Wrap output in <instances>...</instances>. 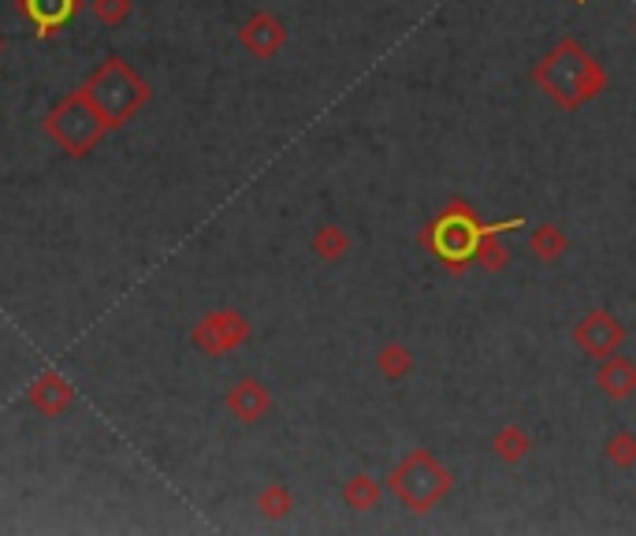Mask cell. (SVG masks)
<instances>
[{
  "label": "cell",
  "mask_w": 636,
  "mask_h": 536,
  "mask_svg": "<svg viewBox=\"0 0 636 536\" xmlns=\"http://www.w3.org/2000/svg\"><path fill=\"white\" fill-rule=\"evenodd\" d=\"M532 83L548 102L566 108V112H577V108H585L603 94L607 71L599 68V60L577 38H562L548 57L536 60Z\"/></svg>",
  "instance_id": "cell-1"
},
{
  "label": "cell",
  "mask_w": 636,
  "mask_h": 536,
  "mask_svg": "<svg viewBox=\"0 0 636 536\" xmlns=\"http://www.w3.org/2000/svg\"><path fill=\"white\" fill-rule=\"evenodd\" d=\"M451 485H454L451 469L424 448L406 454V458L398 462V466L391 469V477H387V492L395 496L410 514L435 511V507L447 499Z\"/></svg>",
  "instance_id": "cell-2"
},
{
  "label": "cell",
  "mask_w": 636,
  "mask_h": 536,
  "mask_svg": "<svg viewBox=\"0 0 636 536\" xmlns=\"http://www.w3.org/2000/svg\"><path fill=\"white\" fill-rule=\"evenodd\" d=\"M484 231L488 227L472 216V209L466 202H454L447 213L435 221L432 242H424V247H432L451 269H461L466 261H472V250H477V242Z\"/></svg>",
  "instance_id": "cell-3"
},
{
  "label": "cell",
  "mask_w": 636,
  "mask_h": 536,
  "mask_svg": "<svg viewBox=\"0 0 636 536\" xmlns=\"http://www.w3.org/2000/svg\"><path fill=\"white\" fill-rule=\"evenodd\" d=\"M625 340H629V332H625V324L617 321L611 310H588L574 324V347H580L588 358H596V361L617 354L625 347Z\"/></svg>",
  "instance_id": "cell-4"
},
{
  "label": "cell",
  "mask_w": 636,
  "mask_h": 536,
  "mask_svg": "<svg viewBox=\"0 0 636 536\" xmlns=\"http://www.w3.org/2000/svg\"><path fill=\"white\" fill-rule=\"evenodd\" d=\"M596 388H599V395H607L611 403L633 398L636 395V361L625 358L622 350L611 354V358H603L596 369Z\"/></svg>",
  "instance_id": "cell-5"
},
{
  "label": "cell",
  "mask_w": 636,
  "mask_h": 536,
  "mask_svg": "<svg viewBox=\"0 0 636 536\" xmlns=\"http://www.w3.org/2000/svg\"><path fill=\"white\" fill-rule=\"evenodd\" d=\"M492 451L503 466H521V462L532 454V436L521 421H506L503 429L492 436Z\"/></svg>",
  "instance_id": "cell-6"
},
{
  "label": "cell",
  "mask_w": 636,
  "mask_h": 536,
  "mask_svg": "<svg viewBox=\"0 0 636 536\" xmlns=\"http://www.w3.org/2000/svg\"><path fill=\"white\" fill-rule=\"evenodd\" d=\"M242 41H247L257 57H272V52L284 49L287 31H284V23H276L272 15H253L247 23V31H242Z\"/></svg>",
  "instance_id": "cell-7"
},
{
  "label": "cell",
  "mask_w": 636,
  "mask_h": 536,
  "mask_svg": "<svg viewBox=\"0 0 636 536\" xmlns=\"http://www.w3.org/2000/svg\"><path fill=\"white\" fill-rule=\"evenodd\" d=\"M384 492H387L384 480H376L372 474H353L347 485H343V503H347L350 511H376Z\"/></svg>",
  "instance_id": "cell-8"
},
{
  "label": "cell",
  "mask_w": 636,
  "mask_h": 536,
  "mask_svg": "<svg viewBox=\"0 0 636 536\" xmlns=\"http://www.w3.org/2000/svg\"><path fill=\"white\" fill-rule=\"evenodd\" d=\"M529 247L543 265H559V261L569 253V235L562 231L559 224H540V227H532Z\"/></svg>",
  "instance_id": "cell-9"
},
{
  "label": "cell",
  "mask_w": 636,
  "mask_h": 536,
  "mask_svg": "<svg viewBox=\"0 0 636 536\" xmlns=\"http://www.w3.org/2000/svg\"><path fill=\"white\" fill-rule=\"evenodd\" d=\"M413 366H417V358H413V350L406 347V343H387V347L376 350V369H380V377L391 380V384H398V380L410 377Z\"/></svg>",
  "instance_id": "cell-10"
},
{
  "label": "cell",
  "mask_w": 636,
  "mask_h": 536,
  "mask_svg": "<svg viewBox=\"0 0 636 536\" xmlns=\"http://www.w3.org/2000/svg\"><path fill=\"white\" fill-rule=\"evenodd\" d=\"M202 340L213 350H227V347H235V343L247 340V321L235 317V313H224V317H216L208 329H202Z\"/></svg>",
  "instance_id": "cell-11"
},
{
  "label": "cell",
  "mask_w": 636,
  "mask_h": 536,
  "mask_svg": "<svg viewBox=\"0 0 636 536\" xmlns=\"http://www.w3.org/2000/svg\"><path fill=\"white\" fill-rule=\"evenodd\" d=\"M231 410L242 417V421H257L261 414L268 410V392L257 384V380H247L231 392Z\"/></svg>",
  "instance_id": "cell-12"
},
{
  "label": "cell",
  "mask_w": 636,
  "mask_h": 536,
  "mask_svg": "<svg viewBox=\"0 0 636 536\" xmlns=\"http://www.w3.org/2000/svg\"><path fill=\"white\" fill-rule=\"evenodd\" d=\"M603 458L611 462L614 469H633L636 466V432L617 429L603 440Z\"/></svg>",
  "instance_id": "cell-13"
},
{
  "label": "cell",
  "mask_w": 636,
  "mask_h": 536,
  "mask_svg": "<svg viewBox=\"0 0 636 536\" xmlns=\"http://www.w3.org/2000/svg\"><path fill=\"white\" fill-rule=\"evenodd\" d=\"M313 250H316V258H324V261H339L343 253L350 250V235L343 231V227L328 224L313 235Z\"/></svg>",
  "instance_id": "cell-14"
},
{
  "label": "cell",
  "mask_w": 636,
  "mask_h": 536,
  "mask_svg": "<svg viewBox=\"0 0 636 536\" xmlns=\"http://www.w3.org/2000/svg\"><path fill=\"white\" fill-rule=\"evenodd\" d=\"M261 511L268 517H284L290 511V492L284 485H272L265 496H261Z\"/></svg>",
  "instance_id": "cell-15"
}]
</instances>
